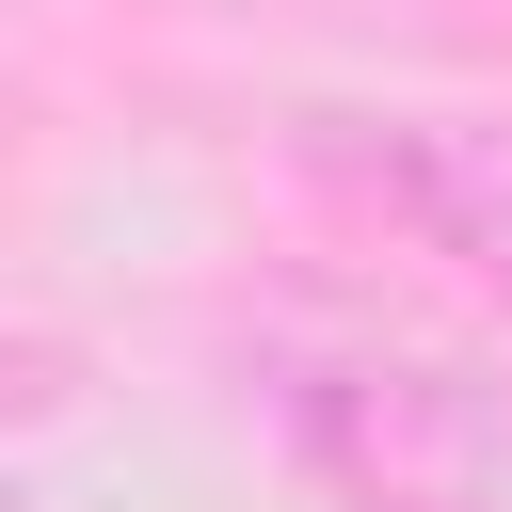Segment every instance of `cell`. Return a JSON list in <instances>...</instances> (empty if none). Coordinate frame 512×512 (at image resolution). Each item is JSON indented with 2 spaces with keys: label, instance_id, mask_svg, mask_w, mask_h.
Listing matches in <instances>:
<instances>
[{
  "label": "cell",
  "instance_id": "6da1fadb",
  "mask_svg": "<svg viewBox=\"0 0 512 512\" xmlns=\"http://www.w3.org/2000/svg\"><path fill=\"white\" fill-rule=\"evenodd\" d=\"M320 464L352 512H512V432L416 368H352L320 384Z\"/></svg>",
  "mask_w": 512,
  "mask_h": 512
}]
</instances>
